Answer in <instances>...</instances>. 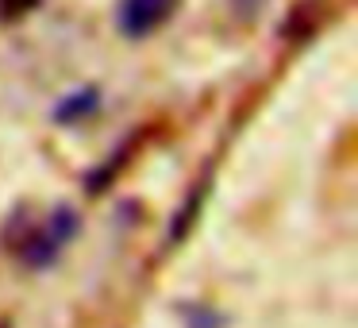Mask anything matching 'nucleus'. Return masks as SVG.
Returning a JSON list of instances; mask_svg holds the SVG:
<instances>
[{
	"label": "nucleus",
	"mask_w": 358,
	"mask_h": 328,
	"mask_svg": "<svg viewBox=\"0 0 358 328\" xmlns=\"http://www.w3.org/2000/svg\"><path fill=\"white\" fill-rule=\"evenodd\" d=\"M20 217H24L20 240L12 235V240H4V243H8V251L16 259H24L27 266H50L58 259V251L78 235V217H73V209H66V205L43 212L39 220H27V209L20 212Z\"/></svg>",
	"instance_id": "f257e3e1"
},
{
	"label": "nucleus",
	"mask_w": 358,
	"mask_h": 328,
	"mask_svg": "<svg viewBox=\"0 0 358 328\" xmlns=\"http://www.w3.org/2000/svg\"><path fill=\"white\" fill-rule=\"evenodd\" d=\"M178 12V0H120L116 24L127 39H147Z\"/></svg>",
	"instance_id": "f03ea898"
},
{
	"label": "nucleus",
	"mask_w": 358,
	"mask_h": 328,
	"mask_svg": "<svg viewBox=\"0 0 358 328\" xmlns=\"http://www.w3.org/2000/svg\"><path fill=\"white\" fill-rule=\"evenodd\" d=\"M70 101H73V104H62V109L55 112L58 120H70V116H78V112L85 116V112H93V109H96V93H93V89H85V93L70 97Z\"/></svg>",
	"instance_id": "7ed1b4c3"
}]
</instances>
